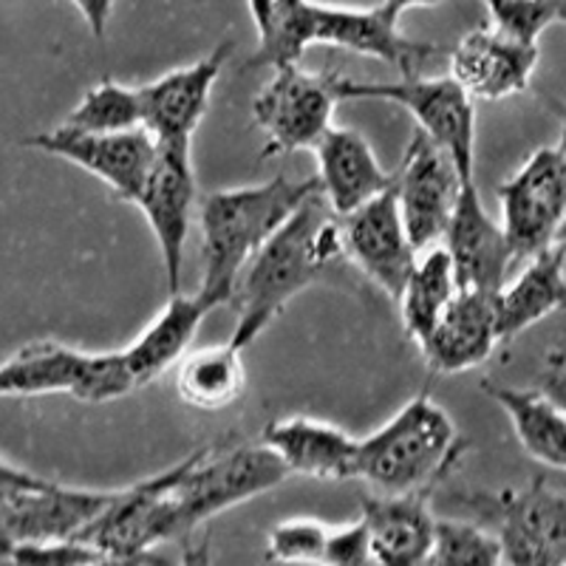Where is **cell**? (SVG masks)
Wrapping results in <instances>:
<instances>
[{
  "label": "cell",
  "instance_id": "obj_23",
  "mask_svg": "<svg viewBox=\"0 0 566 566\" xmlns=\"http://www.w3.org/2000/svg\"><path fill=\"white\" fill-rule=\"evenodd\" d=\"M566 250L560 244L547 247L527 258V266L513 283H504L495 292V317L499 340L513 343L535 323L547 321L555 312L566 310Z\"/></svg>",
  "mask_w": 566,
  "mask_h": 566
},
{
  "label": "cell",
  "instance_id": "obj_33",
  "mask_svg": "<svg viewBox=\"0 0 566 566\" xmlns=\"http://www.w3.org/2000/svg\"><path fill=\"white\" fill-rule=\"evenodd\" d=\"M49 479L38 476V473H29V470L18 468V464L7 462L0 457V510H7L9 504H14L18 499H23L32 490H40Z\"/></svg>",
  "mask_w": 566,
  "mask_h": 566
},
{
  "label": "cell",
  "instance_id": "obj_5",
  "mask_svg": "<svg viewBox=\"0 0 566 566\" xmlns=\"http://www.w3.org/2000/svg\"><path fill=\"white\" fill-rule=\"evenodd\" d=\"M290 479V470L264 442L219 439L165 470L176 541H187L199 524L270 493Z\"/></svg>",
  "mask_w": 566,
  "mask_h": 566
},
{
  "label": "cell",
  "instance_id": "obj_8",
  "mask_svg": "<svg viewBox=\"0 0 566 566\" xmlns=\"http://www.w3.org/2000/svg\"><path fill=\"white\" fill-rule=\"evenodd\" d=\"M462 504L493 518V533L502 541V564H566V495L549 488L544 476L522 490L468 495Z\"/></svg>",
  "mask_w": 566,
  "mask_h": 566
},
{
  "label": "cell",
  "instance_id": "obj_13",
  "mask_svg": "<svg viewBox=\"0 0 566 566\" xmlns=\"http://www.w3.org/2000/svg\"><path fill=\"white\" fill-rule=\"evenodd\" d=\"M23 145L40 154L57 156L77 168L97 176L119 201L139 196V187L156 156V139L145 128L116 130V134H91V130L57 125L52 130L23 139Z\"/></svg>",
  "mask_w": 566,
  "mask_h": 566
},
{
  "label": "cell",
  "instance_id": "obj_7",
  "mask_svg": "<svg viewBox=\"0 0 566 566\" xmlns=\"http://www.w3.org/2000/svg\"><path fill=\"white\" fill-rule=\"evenodd\" d=\"M337 97L382 99L402 105L413 116L422 134L431 136L451 156L459 176L476 179V99L448 74V77H402L397 83H363L343 74L335 77Z\"/></svg>",
  "mask_w": 566,
  "mask_h": 566
},
{
  "label": "cell",
  "instance_id": "obj_20",
  "mask_svg": "<svg viewBox=\"0 0 566 566\" xmlns=\"http://www.w3.org/2000/svg\"><path fill=\"white\" fill-rule=\"evenodd\" d=\"M261 442L290 470V476L317 482H348L357 473L360 439L332 422L310 417L275 419L266 424Z\"/></svg>",
  "mask_w": 566,
  "mask_h": 566
},
{
  "label": "cell",
  "instance_id": "obj_35",
  "mask_svg": "<svg viewBox=\"0 0 566 566\" xmlns=\"http://www.w3.org/2000/svg\"><path fill=\"white\" fill-rule=\"evenodd\" d=\"M71 3L80 9L83 20L88 23L91 34H94V38H105L116 0H71Z\"/></svg>",
  "mask_w": 566,
  "mask_h": 566
},
{
  "label": "cell",
  "instance_id": "obj_16",
  "mask_svg": "<svg viewBox=\"0 0 566 566\" xmlns=\"http://www.w3.org/2000/svg\"><path fill=\"white\" fill-rule=\"evenodd\" d=\"M442 247L451 255L459 290L499 292L507 281L513 250L502 224L484 207L476 179H464L459 187Z\"/></svg>",
  "mask_w": 566,
  "mask_h": 566
},
{
  "label": "cell",
  "instance_id": "obj_2",
  "mask_svg": "<svg viewBox=\"0 0 566 566\" xmlns=\"http://www.w3.org/2000/svg\"><path fill=\"white\" fill-rule=\"evenodd\" d=\"M258 49L247 69H275L301 63L312 45H332L343 52L382 60L402 77H419L439 54L433 43H419L399 32V20L382 7L346 9L315 0H272L270 12L255 27Z\"/></svg>",
  "mask_w": 566,
  "mask_h": 566
},
{
  "label": "cell",
  "instance_id": "obj_11",
  "mask_svg": "<svg viewBox=\"0 0 566 566\" xmlns=\"http://www.w3.org/2000/svg\"><path fill=\"white\" fill-rule=\"evenodd\" d=\"M502 230L515 261L533 258L558 239L566 219V156L538 148L499 187Z\"/></svg>",
  "mask_w": 566,
  "mask_h": 566
},
{
  "label": "cell",
  "instance_id": "obj_6",
  "mask_svg": "<svg viewBox=\"0 0 566 566\" xmlns=\"http://www.w3.org/2000/svg\"><path fill=\"white\" fill-rule=\"evenodd\" d=\"M136 391L119 352H83L60 340H32L0 363V399L69 394L80 402L103 406Z\"/></svg>",
  "mask_w": 566,
  "mask_h": 566
},
{
  "label": "cell",
  "instance_id": "obj_38",
  "mask_svg": "<svg viewBox=\"0 0 566 566\" xmlns=\"http://www.w3.org/2000/svg\"><path fill=\"white\" fill-rule=\"evenodd\" d=\"M12 547H14L12 541H9L7 535L0 533V560H9V555H12Z\"/></svg>",
  "mask_w": 566,
  "mask_h": 566
},
{
  "label": "cell",
  "instance_id": "obj_3",
  "mask_svg": "<svg viewBox=\"0 0 566 566\" xmlns=\"http://www.w3.org/2000/svg\"><path fill=\"white\" fill-rule=\"evenodd\" d=\"M317 190V176L292 179L277 174L261 185L219 190L201 201L199 227L205 275L196 295L207 303V310H219L232 301V290L247 261L290 219L292 210Z\"/></svg>",
  "mask_w": 566,
  "mask_h": 566
},
{
  "label": "cell",
  "instance_id": "obj_25",
  "mask_svg": "<svg viewBox=\"0 0 566 566\" xmlns=\"http://www.w3.org/2000/svg\"><path fill=\"white\" fill-rule=\"evenodd\" d=\"M484 394L502 408L513 424L515 439L535 462L566 473V411L538 388H513L488 382Z\"/></svg>",
  "mask_w": 566,
  "mask_h": 566
},
{
  "label": "cell",
  "instance_id": "obj_10",
  "mask_svg": "<svg viewBox=\"0 0 566 566\" xmlns=\"http://www.w3.org/2000/svg\"><path fill=\"white\" fill-rule=\"evenodd\" d=\"M134 205L139 207L154 232L168 292L176 295L181 286L185 247L196 212L193 142H156V156Z\"/></svg>",
  "mask_w": 566,
  "mask_h": 566
},
{
  "label": "cell",
  "instance_id": "obj_31",
  "mask_svg": "<svg viewBox=\"0 0 566 566\" xmlns=\"http://www.w3.org/2000/svg\"><path fill=\"white\" fill-rule=\"evenodd\" d=\"M566 0H484L490 20L504 34L527 43H538V38L558 20Z\"/></svg>",
  "mask_w": 566,
  "mask_h": 566
},
{
  "label": "cell",
  "instance_id": "obj_19",
  "mask_svg": "<svg viewBox=\"0 0 566 566\" xmlns=\"http://www.w3.org/2000/svg\"><path fill=\"white\" fill-rule=\"evenodd\" d=\"M114 490H83L49 482L0 510V533L12 544L23 541L80 538L108 507Z\"/></svg>",
  "mask_w": 566,
  "mask_h": 566
},
{
  "label": "cell",
  "instance_id": "obj_17",
  "mask_svg": "<svg viewBox=\"0 0 566 566\" xmlns=\"http://www.w3.org/2000/svg\"><path fill=\"white\" fill-rule=\"evenodd\" d=\"M538 57V43L510 38L490 23L468 32L453 45L448 69L470 97L499 103L530 88Z\"/></svg>",
  "mask_w": 566,
  "mask_h": 566
},
{
  "label": "cell",
  "instance_id": "obj_30",
  "mask_svg": "<svg viewBox=\"0 0 566 566\" xmlns=\"http://www.w3.org/2000/svg\"><path fill=\"white\" fill-rule=\"evenodd\" d=\"M328 524L321 518H286L277 522L266 533V560H281V564H323L328 541Z\"/></svg>",
  "mask_w": 566,
  "mask_h": 566
},
{
  "label": "cell",
  "instance_id": "obj_1",
  "mask_svg": "<svg viewBox=\"0 0 566 566\" xmlns=\"http://www.w3.org/2000/svg\"><path fill=\"white\" fill-rule=\"evenodd\" d=\"M346 258L340 216L326 199L312 193L292 210V216L261 244V250L241 270L232 306L235 328L230 343L244 352L283 315V310L321 281L326 270Z\"/></svg>",
  "mask_w": 566,
  "mask_h": 566
},
{
  "label": "cell",
  "instance_id": "obj_22",
  "mask_svg": "<svg viewBox=\"0 0 566 566\" xmlns=\"http://www.w3.org/2000/svg\"><path fill=\"white\" fill-rule=\"evenodd\" d=\"M431 495L433 490H417L402 495L374 493L363 499V522L371 538L374 564H424L437 527Z\"/></svg>",
  "mask_w": 566,
  "mask_h": 566
},
{
  "label": "cell",
  "instance_id": "obj_9",
  "mask_svg": "<svg viewBox=\"0 0 566 566\" xmlns=\"http://www.w3.org/2000/svg\"><path fill=\"white\" fill-rule=\"evenodd\" d=\"M332 71H306L301 63L272 69V77L252 99V119L266 136L261 156L312 150L332 128L337 88Z\"/></svg>",
  "mask_w": 566,
  "mask_h": 566
},
{
  "label": "cell",
  "instance_id": "obj_37",
  "mask_svg": "<svg viewBox=\"0 0 566 566\" xmlns=\"http://www.w3.org/2000/svg\"><path fill=\"white\" fill-rule=\"evenodd\" d=\"M250 3V14H252V23H261V20L266 18V12H270L272 0H247Z\"/></svg>",
  "mask_w": 566,
  "mask_h": 566
},
{
  "label": "cell",
  "instance_id": "obj_12",
  "mask_svg": "<svg viewBox=\"0 0 566 566\" xmlns=\"http://www.w3.org/2000/svg\"><path fill=\"white\" fill-rule=\"evenodd\" d=\"M459 187H462V176L451 156L444 154L431 136L419 128L413 130L397 174L391 176V190L408 239L417 247V252L442 244Z\"/></svg>",
  "mask_w": 566,
  "mask_h": 566
},
{
  "label": "cell",
  "instance_id": "obj_4",
  "mask_svg": "<svg viewBox=\"0 0 566 566\" xmlns=\"http://www.w3.org/2000/svg\"><path fill=\"white\" fill-rule=\"evenodd\" d=\"M464 451L468 442L459 437L451 413L422 391L371 437L360 439L354 479H363L380 495L437 490L462 462Z\"/></svg>",
  "mask_w": 566,
  "mask_h": 566
},
{
  "label": "cell",
  "instance_id": "obj_41",
  "mask_svg": "<svg viewBox=\"0 0 566 566\" xmlns=\"http://www.w3.org/2000/svg\"><path fill=\"white\" fill-rule=\"evenodd\" d=\"M558 20H560V23H564V27H566V3H564V9H560V14H558Z\"/></svg>",
  "mask_w": 566,
  "mask_h": 566
},
{
  "label": "cell",
  "instance_id": "obj_29",
  "mask_svg": "<svg viewBox=\"0 0 566 566\" xmlns=\"http://www.w3.org/2000/svg\"><path fill=\"white\" fill-rule=\"evenodd\" d=\"M424 564L433 566H493L502 564V541L490 527L457 518H437L431 553Z\"/></svg>",
  "mask_w": 566,
  "mask_h": 566
},
{
  "label": "cell",
  "instance_id": "obj_26",
  "mask_svg": "<svg viewBox=\"0 0 566 566\" xmlns=\"http://www.w3.org/2000/svg\"><path fill=\"white\" fill-rule=\"evenodd\" d=\"M241 348L230 340L187 352L176 363V394L196 411H224L244 397L247 368Z\"/></svg>",
  "mask_w": 566,
  "mask_h": 566
},
{
  "label": "cell",
  "instance_id": "obj_15",
  "mask_svg": "<svg viewBox=\"0 0 566 566\" xmlns=\"http://www.w3.org/2000/svg\"><path fill=\"white\" fill-rule=\"evenodd\" d=\"M232 43L221 40L210 54L181 69L168 71L145 85H136L142 128L156 142H193L196 128L210 108L212 88L230 60Z\"/></svg>",
  "mask_w": 566,
  "mask_h": 566
},
{
  "label": "cell",
  "instance_id": "obj_18",
  "mask_svg": "<svg viewBox=\"0 0 566 566\" xmlns=\"http://www.w3.org/2000/svg\"><path fill=\"white\" fill-rule=\"evenodd\" d=\"M499 340L495 292L457 290L431 335L419 343L433 374H462L482 366Z\"/></svg>",
  "mask_w": 566,
  "mask_h": 566
},
{
  "label": "cell",
  "instance_id": "obj_14",
  "mask_svg": "<svg viewBox=\"0 0 566 566\" xmlns=\"http://www.w3.org/2000/svg\"><path fill=\"white\" fill-rule=\"evenodd\" d=\"M340 227L348 261L391 301H399L408 275L417 266L419 252L408 239L391 187L348 216H340Z\"/></svg>",
  "mask_w": 566,
  "mask_h": 566
},
{
  "label": "cell",
  "instance_id": "obj_28",
  "mask_svg": "<svg viewBox=\"0 0 566 566\" xmlns=\"http://www.w3.org/2000/svg\"><path fill=\"white\" fill-rule=\"evenodd\" d=\"M63 125L91 130V134H116V130L142 128L139 94H136V88L116 83V80H99L71 108Z\"/></svg>",
  "mask_w": 566,
  "mask_h": 566
},
{
  "label": "cell",
  "instance_id": "obj_32",
  "mask_svg": "<svg viewBox=\"0 0 566 566\" xmlns=\"http://www.w3.org/2000/svg\"><path fill=\"white\" fill-rule=\"evenodd\" d=\"M323 564H337V566L374 564L371 538H368V527L363 518L360 522L340 524V527L328 530Z\"/></svg>",
  "mask_w": 566,
  "mask_h": 566
},
{
  "label": "cell",
  "instance_id": "obj_27",
  "mask_svg": "<svg viewBox=\"0 0 566 566\" xmlns=\"http://www.w3.org/2000/svg\"><path fill=\"white\" fill-rule=\"evenodd\" d=\"M457 275H453L451 255L442 244L424 250L417 258V266L408 275L402 295H399V317L406 326L408 337L422 343L431 335V328L442 317L444 306L457 295Z\"/></svg>",
  "mask_w": 566,
  "mask_h": 566
},
{
  "label": "cell",
  "instance_id": "obj_36",
  "mask_svg": "<svg viewBox=\"0 0 566 566\" xmlns=\"http://www.w3.org/2000/svg\"><path fill=\"white\" fill-rule=\"evenodd\" d=\"M437 3H442V0H382L380 7L386 9L391 18H402V14L408 12V9H417V7H437Z\"/></svg>",
  "mask_w": 566,
  "mask_h": 566
},
{
  "label": "cell",
  "instance_id": "obj_39",
  "mask_svg": "<svg viewBox=\"0 0 566 566\" xmlns=\"http://www.w3.org/2000/svg\"><path fill=\"white\" fill-rule=\"evenodd\" d=\"M555 244H560L566 250V219H564V224H560V230H558V239H555Z\"/></svg>",
  "mask_w": 566,
  "mask_h": 566
},
{
  "label": "cell",
  "instance_id": "obj_21",
  "mask_svg": "<svg viewBox=\"0 0 566 566\" xmlns=\"http://www.w3.org/2000/svg\"><path fill=\"white\" fill-rule=\"evenodd\" d=\"M312 150L317 156L321 196L337 216H348L391 187V174H386L360 130L332 125Z\"/></svg>",
  "mask_w": 566,
  "mask_h": 566
},
{
  "label": "cell",
  "instance_id": "obj_34",
  "mask_svg": "<svg viewBox=\"0 0 566 566\" xmlns=\"http://www.w3.org/2000/svg\"><path fill=\"white\" fill-rule=\"evenodd\" d=\"M538 388L544 397H549L558 408L566 411V348H553L544 357V366L538 374Z\"/></svg>",
  "mask_w": 566,
  "mask_h": 566
},
{
  "label": "cell",
  "instance_id": "obj_24",
  "mask_svg": "<svg viewBox=\"0 0 566 566\" xmlns=\"http://www.w3.org/2000/svg\"><path fill=\"white\" fill-rule=\"evenodd\" d=\"M207 315L210 310L199 295H181V292L170 295L165 310L145 326V332L128 348H123L136 388L159 380L161 374L170 371L185 357Z\"/></svg>",
  "mask_w": 566,
  "mask_h": 566
},
{
  "label": "cell",
  "instance_id": "obj_40",
  "mask_svg": "<svg viewBox=\"0 0 566 566\" xmlns=\"http://www.w3.org/2000/svg\"><path fill=\"white\" fill-rule=\"evenodd\" d=\"M558 150L566 156V119H564V128H560V139H558Z\"/></svg>",
  "mask_w": 566,
  "mask_h": 566
}]
</instances>
